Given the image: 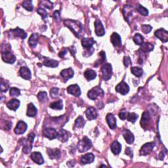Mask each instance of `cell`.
<instances>
[{"instance_id":"cell-23","label":"cell","mask_w":168,"mask_h":168,"mask_svg":"<svg viewBox=\"0 0 168 168\" xmlns=\"http://www.w3.org/2000/svg\"><path fill=\"white\" fill-rule=\"evenodd\" d=\"M47 154L51 159H58L60 157V151L59 148H48Z\"/></svg>"},{"instance_id":"cell-3","label":"cell","mask_w":168,"mask_h":168,"mask_svg":"<svg viewBox=\"0 0 168 168\" xmlns=\"http://www.w3.org/2000/svg\"><path fill=\"white\" fill-rule=\"evenodd\" d=\"M91 141L87 137H84L78 144V149L80 152H85L87 151L91 147Z\"/></svg>"},{"instance_id":"cell-13","label":"cell","mask_w":168,"mask_h":168,"mask_svg":"<svg viewBox=\"0 0 168 168\" xmlns=\"http://www.w3.org/2000/svg\"><path fill=\"white\" fill-rule=\"evenodd\" d=\"M27 124L23 121H19L15 129V133L17 135H21L25 133L27 130Z\"/></svg>"},{"instance_id":"cell-12","label":"cell","mask_w":168,"mask_h":168,"mask_svg":"<svg viewBox=\"0 0 168 168\" xmlns=\"http://www.w3.org/2000/svg\"><path fill=\"white\" fill-rule=\"evenodd\" d=\"M95 34L98 36H102L105 34V28L102 23L99 20H96L95 22Z\"/></svg>"},{"instance_id":"cell-47","label":"cell","mask_w":168,"mask_h":168,"mask_svg":"<svg viewBox=\"0 0 168 168\" xmlns=\"http://www.w3.org/2000/svg\"><path fill=\"white\" fill-rule=\"evenodd\" d=\"M40 3L45 7V8L49 9H51L53 8V3L50 1H41Z\"/></svg>"},{"instance_id":"cell-27","label":"cell","mask_w":168,"mask_h":168,"mask_svg":"<svg viewBox=\"0 0 168 168\" xmlns=\"http://www.w3.org/2000/svg\"><path fill=\"white\" fill-rule=\"evenodd\" d=\"M27 116L28 117H35L37 114V108H35V106L32 104V103H30L28 104L27 107Z\"/></svg>"},{"instance_id":"cell-7","label":"cell","mask_w":168,"mask_h":168,"mask_svg":"<svg viewBox=\"0 0 168 168\" xmlns=\"http://www.w3.org/2000/svg\"><path fill=\"white\" fill-rule=\"evenodd\" d=\"M2 60L6 63L13 64L15 62L16 57L10 51H6L2 53Z\"/></svg>"},{"instance_id":"cell-25","label":"cell","mask_w":168,"mask_h":168,"mask_svg":"<svg viewBox=\"0 0 168 168\" xmlns=\"http://www.w3.org/2000/svg\"><path fill=\"white\" fill-rule=\"evenodd\" d=\"M19 106L20 101L16 99H13L7 102V106L8 107V108L11 110H14V111H15V110L19 108Z\"/></svg>"},{"instance_id":"cell-39","label":"cell","mask_w":168,"mask_h":168,"mask_svg":"<svg viewBox=\"0 0 168 168\" xmlns=\"http://www.w3.org/2000/svg\"><path fill=\"white\" fill-rule=\"evenodd\" d=\"M123 13H124V15L125 18H126V20L127 21V22H129L128 17H130V15L132 13L131 7L129 6V5L125 6L124 9H123Z\"/></svg>"},{"instance_id":"cell-54","label":"cell","mask_w":168,"mask_h":168,"mask_svg":"<svg viewBox=\"0 0 168 168\" xmlns=\"http://www.w3.org/2000/svg\"><path fill=\"white\" fill-rule=\"evenodd\" d=\"M69 51L74 55V54H75V53H76V48H75L74 47H71L69 48Z\"/></svg>"},{"instance_id":"cell-37","label":"cell","mask_w":168,"mask_h":168,"mask_svg":"<svg viewBox=\"0 0 168 168\" xmlns=\"http://www.w3.org/2000/svg\"><path fill=\"white\" fill-rule=\"evenodd\" d=\"M85 124V120L82 116H79L75 121V127L77 128H82L84 127V125Z\"/></svg>"},{"instance_id":"cell-21","label":"cell","mask_w":168,"mask_h":168,"mask_svg":"<svg viewBox=\"0 0 168 168\" xmlns=\"http://www.w3.org/2000/svg\"><path fill=\"white\" fill-rule=\"evenodd\" d=\"M110 41H111L112 45L115 47H120L121 45V40L119 34H118L116 32H114L111 35L110 38Z\"/></svg>"},{"instance_id":"cell-34","label":"cell","mask_w":168,"mask_h":168,"mask_svg":"<svg viewBox=\"0 0 168 168\" xmlns=\"http://www.w3.org/2000/svg\"><path fill=\"white\" fill-rule=\"evenodd\" d=\"M49 107L52 109L55 110H62L63 108V102L62 100H59L58 101L52 102L50 104Z\"/></svg>"},{"instance_id":"cell-35","label":"cell","mask_w":168,"mask_h":168,"mask_svg":"<svg viewBox=\"0 0 168 168\" xmlns=\"http://www.w3.org/2000/svg\"><path fill=\"white\" fill-rule=\"evenodd\" d=\"M38 99L39 101L41 103H44L47 101L48 100V96L47 93L45 91H40L38 94Z\"/></svg>"},{"instance_id":"cell-50","label":"cell","mask_w":168,"mask_h":168,"mask_svg":"<svg viewBox=\"0 0 168 168\" xmlns=\"http://www.w3.org/2000/svg\"><path fill=\"white\" fill-rule=\"evenodd\" d=\"M53 18H54V19L57 21H59L60 20V11L58 10L55 11L53 13Z\"/></svg>"},{"instance_id":"cell-36","label":"cell","mask_w":168,"mask_h":168,"mask_svg":"<svg viewBox=\"0 0 168 168\" xmlns=\"http://www.w3.org/2000/svg\"><path fill=\"white\" fill-rule=\"evenodd\" d=\"M131 72L134 76L138 78L142 76V74H143V70H142L141 68L139 67H132L131 69Z\"/></svg>"},{"instance_id":"cell-56","label":"cell","mask_w":168,"mask_h":168,"mask_svg":"<svg viewBox=\"0 0 168 168\" xmlns=\"http://www.w3.org/2000/svg\"><path fill=\"white\" fill-rule=\"evenodd\" d=\"M101 167H106V166L105 165H102V166H101Z\"/></svg>"},{"instance_id":"cell-51","label":"cell","mask_w":168,"mask_h":168,"mask_svg":"<svg viewBox=\"0 0 168 168\" xmlns=\"http://www.w3.org/2000/svg\"><path fill=\"white\" fill-rule=\"evenodd\" d=\"M124 63L125 66H126V67H128L129 65L131 64V59L129 57H125L124 60Z\"/></svg>"},{"instance_id":"cell-33","label":"cell","mask_w":168,"mask_h":168,"mask_svg":"<svg viewBox=\"0 0 168 168\" xmlns=\"http://www.w3.org/2000/svg\"><path fill=\"white\" fill-rule=\"evenodd\" d=\"M84 76L87 81H91L94 80L96 77V73L95 71L93 70H87L84 72Z\"/></svg>"},{"instance_id":"cell-1","label":"cell","mask_w":168,"mask_h":168,"mask_svg":"<svg viewBox=\"0 0 168 168\" xmlns=\"http://www.w3.org/2000/svg\"><path fill=\"white\" fill-rule=\"evenodd\" d=\"M64 24L66 27L70 28L78 38H81L84 35L83 25L81 23L76 20L66 19L64 20Z\"/></svg>"},{"instance_id":"cell-26","label":"cell","mask_w":168,"mask_h":168,"mask_svg":"<svg viewBox=\"0 0 168 168\" xmlns=\"http://www.w3.org/2000/svg\"><path fill=\"white\" fill-rule=\"evenodd\" d=\"M150 120H151V116H150L148 112H144L142 115L141 120V126L143 127L147 126L150 122Z\"/></svg>"},{"instance_id":"cell-43","label":"cell","mask_w":168,"mask_h":168,"mask_svg":"<svg viewBox=\"0 0 168 168\" xmlns=\"http://www.w3.org/2000/svg\"><path fill=\"white\" fill-rule=\"evenodd\" d=\"M20 94V91L18 88L11 87L10 89V96H18Z\"/></svg>"},{"instance_id":"cell-40","label":"cell","mask_w":168,"mask_h":168,"mask_svg":"<svg viewBox=\"0 0 168 168\" xmlns=\"http://www.w3.org/2000/svg\"><path fill=\"white\" fill-rule=\"evenodd\" d=\"M138 118V115L137 114H135L134 112H128L127 119L129 121H131L132 123H135V121H136Z\"/></svg>"},{"instance_id":"cell-45","label":"cell","mask_w":168,"mask_h":168,"mask_svg":"<svg viewBox=\"0 0 168 168\" xmlns=\"http://www.w3.org/2000/svg\"><path fill=\"white\" fill-rule=\"evenodd\" d=\"M59 90L58 88H56V87H53L51 89V91H50V95L52 98H57L59 96Z\"/></svg>"},{"instance_id":"cell-22","label":"cell","mask_w":168,"mask_h":168,"mask_svg":"<svg viewBox=\"0 0 168 168\" xmlns=\"http://www.w3.org/2000/svg\"><path fill=\"white\" fill-rule=\"evenodd\" d=\"M95 160V156L91 153H88L85 154L84 156H82L81 158V162L82 164H87L91 163L93 162Z\"/></svg>"},{"instance_id":"cell-18","label":"cell","mask_w":168,"mask_h":168,"mask_svg":"<svg viewBox=\"0 0 168 168\" xmlns=\"http://www.w3.org/2000/svg\"><path fill=\"white\" fill-rule=\"evenodd\" d=\"M19 74L20 76L24 80H29L31 79V72L30 69L27 67H21L19 70Z\"/></svg>"},{"instance_id":"cell-53","label":"cell","mask_w":168,"mask_h":168,"mask_svg":"<svg viewBox=\"0 0 168 168\" xmlns=\"http://www.w3.org/2000/svg\"><path fill=\"white\" fill-rule=\"evenodd\" d=\"M66 53H67L66 49H63V51H60V52L59 53V57H63L64 55H65L66 54Z\"/></svg>"},{"instance_id":"cell-30","label":"cell","mask_w":168,"mask_h":168,"mask_svg":"<svg viewBox=\"0 0 168 168\" xmlns=\"http://www.w3.org/2000/svg\"><path fill=\"white\" fill-rule=\"evenodd\" d=\"M154 49V45L151 44V43L146 42V43H143L141 45V47L139 51H142V53H147L149 51H151Z\"/></svg>"},{"instance_id":"cell-16","label":"cell","mask_w":168,"mask_h":168,"mask_svg":"<svg viewBox=\"0 0 168 168\" xmlns=\"http://www.w3.org/2000/svg\"><path fill=\"white\" fill-rule=\"evenodd\" d=\"M30 158L35 163L39 164V165H41V164L44 163V160L41 154L39 152H32L30 156Z\"/></svg>"},{"instance_id":"cell-42","label":"cell","mask_w":168,"mask_h":168,"mask_svg":"<svg viewBox=\"0 0 168 168\" xmlns=\"http://www.w3.org/2000/svg\"><path fill=\"white\" fill-rule=\"evenodd\" d=\"M23 7L26 9L28 11H32L33 10V5H32V1H24L23 3Z\"/></svg>"},{"instance_id":"cell-19","label":"cell","mask_w":168,"mask_h":168,"mask_svg":"<svg viewBox=\"0 0 168 168\" xmlns=\"http://www.w3.org/2000/svg\"><path fill=\"white\" fill-rule=\"evenodd\" d=\"M70 135V133H69L67 131L61 129V130H60L58 132V136H57V138H58L59 140L61 141L62 142H65L68 141Z\"/></svg>"},{"instance_id":"cell-14","label":"cell","mask_w":168,"mask_h":168,"mask_svg":"<svg viewBox=\"0 0 168 168\" xmlns=\"http://www.w3.org/2000/svg\"><path fill=\"white\" fill-rule=\"evenodd\" d=\"M67 92L69 94L73 95L76 96H80L81 95V90L79 85L77 84L71 85L67 88Z\"/></svg>"},{"instance_id":"cell-55","label":"cell","mask_w":168,"mask_h":168,"mask_svg":"<svg viewBox=\"0 0 168 168\" xmlns=\"http://www.w3.org/2000/svg\"><path fill=\"white\" fill-rule=\"evenodd\" d=\"M159 157L160 158V160H163V159L164 154H163V152H161V153L160 154V156H159Z\"/></svg>"},{"instance_id":"cell-32","label":"cell","mask_w":168,"mask_h":168,"mask_svg":"<svg viewBox=\"0 0 168 168\" xmlns=\"http://www.w3.org/2000/svg\"><path fill=\"white\" fill-rule=\"evenodd\" d=\"M111 151L114 154H119L121 151V145L118 141H114L111 145Z\"/></svg>"},{"instance_id":"cell-17","label":"cell","mask_w":168,"mask_h":168,"mask_svg":"<svg viewBox=\"0 0 168 168\" xmlns=\"http://www.w3.org/2000/svg\"><path fill=\"white\" fill-rule=\"evenodd\" d=\"M74 70H72V69H71V68L64 69L61 71V72H60V75H61V76L63 78V79L65 81L69 80L70 78H72L74 76Z\"/></svg>"},{"instance_id":"cell-52","label":"cell","mask_w":168,"mask_h":168,"mask_svg":"<svg viewBox=\"0 0 168 168\" xmlns=\"http://www.w3.org/2000/svg\"><path fill=\"white\" fill-rule=\"evenodd\" d=\"M126 154L127 156H130L131 158H133V151H132L131 148L130 147H127L126 148Z\"/></svg>"},{"instance_id":"cell-15","label":"cell","mask_w":168,"mask_h":168,"mask_svg":"<svg viewBox=\"0 0 168 168\" xmlns=\"http://www.w3.org/2000/svg\"><path fill=\"white\" fill-rule=\"evenodd\" d=\"M85 115L89 120H93L97 118L98 112L94 107H89L85 111Z\"/></svg>"},{"instance_id":"cell-24","label":"cell","mask_w":168,"mask_h":168,"mask_svg":"<svg viewBox=\"0 0 168 168\" xmlns=\"http://www.w3.org/2000/svg\"><path fill=\"white\" fill-rule=\"evenodd\" d=\"M123 136L125 139V140H126V141L127 142V143L132 144L134 142L135 140L134 135L130 130H124V131L123 132Z\"/></svg>"},{"instance_id":"cell-44","label":"cell","mask_w":168,"mask_h":168,"mask_svg":"<svg viewBox=\"0 0 168 168\" xmlns=\"http://www.w3.org/2000/svg\"><path fill=\"white\" fill-rule=\"evenodd\" d=\"M0 89H1L2 92H7L9 89V84L5 83V81L1 80V84H0Z\"/></svg>"},{"instance_id":"cell-9","label":"cell","mask_w":168,"mask_h":168,"mask_svg":"<svg viewBox=\"0 0 168 168\" xmlns=\"http://www.w3.org/2000/svg\"><path fill=\"white\" fill-rule=\"evenodd\" d=\"M116 91L120 93V94L125 95L127 94L130 91V87L124 81H121L116 87Z\"/></svg>"},{"instance_id":"cell-5","label":"cell","mask_w":168,"mask_h":168,"mask_svg":"<svg viewBox=\"0 0 168 168\" xmlns=\"http://www.w3.org/2000/svg\"><path fill=\"white\" fill-rule=\"evenodd\" d=\"M101 72L103 79L106 81L110 80L111 78L112 74V69L111 64L109 63L105 64L101 67Z\"/></svg>"},{"instance_id":"cell-8","label":"cell","mask_w":168,"mask_h":168,"mask_svg":"<svg viewBox=\"0 0 168 168\" xmlns=\"http://www.w3.org/2000/svg\"><path fill=\"white\" fill-rule=\"evenodd\" d=\"M155 144L154 142H148V143L145 144L142 146L140 150V154L142 156H146L149 154L154 147Z\"/></svg>"},{"instance_id":"cell-4","label":"cell","mask_w":168,"mask_h":168,"mask_svg":"<svg viewBox=\"0 0 168 168\" xmlns=\"http://www.w3.org/2000/svg\"><path fill=\"white\" fill-rule=\"evenodd\" d=\"M104 91L100 87L96 86L91 89L90 91H89L87 93V96L91 100H96L99 96H104Z\"/></svg>"},{"instance_id":"cell-38","label":"cell","mask_w":168,"mask_h":168,"mask_svg":"<svg viewBox=\"0 0 168 168\" xmlns=\"http://www.w3.org/2000/svg\"><path fill=\"white\" fill-rule=\"evenodd\" d=\"M133 41L135 43V44L141 45L144 43V38L140 34H136L133 37Z\"/></svg>"},{"instance_id":"cell-6","label":"cell","mask_w":168,"mask_h":168,"mask_svg":"<svg viewBox=\"0 0 168 168\" xmlns=\"http://www.w3.org/2000/svg\"><path fill=\"white\" fill-rule=\"evenodd\" d=\"M43 135L45 137L48 138L50 140H53L57 138L58 136V132H57L54 128L47 127L44 129V131H43Z\"/></svg>"},{"instance_id":"cell-28","label":"cell","mask_w":168,"mask_h":168,"mask_svg":"<svg viewBox=\"0 0 168 168\" xmlns=\"http://www.w3.org/2000/svg\"><path fill=\"white\" fill-rule=\"evenodd\" d=\"M93 38H84L81 41V44L85 49H90L95 44Z\"/></svg>"},{"instance_id":"cell-20","label":"cell","mask_w":168,"mask_h":168,"mask_svg":"<svg viewBox=\"0 0 168 168\" xmlns=\"http://www.w3.org/2000/svg\"><path fill=\"white\" fill-rule=\"evenodd\" d=\"M106 119L107 121V123H108L109 126V127L110 129L114 130V129H115L116 127V119L112 114L109 113L107 114Z\"/></svg>"},{"instance_id":"cell-11","label":"cell","mask_w":168,"mask_h":168,"mask_svg":"<svg viewBox=\"0 0 168 168\" xmlns=\"http://www.w3.org/2000/svg\"><path fill=\"white\" fill-rule=\"evenodd\" d=\"M9 33L14 37L20 38L23 40H24L27 37V34L23 29H20L19 28H16L15 29L11 30Z\"/></svg>"},{"instance_id":"cell-48","label":"cell","mask_w":168,"mask_h":168,"mask_svg":"<svg viewBox=\"0 0 168 168\" xmlns=\"http://www.w3.org/2000/svg\"><path fill=\"white\" fill-rule=\"evenodd\" d=\"M152 29V27L150 25H142L141 26V30L145 34H148Z\"/></svg>"},{"instance_id":"cell-31","label":"cell","mask_w":168,"mask_h":168,"mask_svg":"<svg viewBox=\"0 0 168 168\" xmlns=\"http://www.w3.org/2000/svg\"><path fill=\"white\" fill-rule=\"evenodd\" d=\"M43 64H44V66H47V67L55 68L57 66H59V62L57 61V60H55L49 59L48 58H45L44 62H43Z\"/></svg>"},{"instance_id":"cell-49","label":"cell","mask_w":168,"mask_h":168,"mask_svg":"<svg viewBox=\"0 0 168 168\" xmlns=\"http://www.w3.org/2000/svg\"><path fill=\"white\" fill-rule=\"evenodd\" d=\"M127 114H128V112L126 111V110H123V111H121L119 113V118L122 120H126L127 118Z\"/></svg>"},{"instance_id":"cell-29","label":"cell","mask_w":168,"mask_h":168,"mask_svg":"<svg viewBox=\"0 0 168 168\" xmlns=\"http://www.w3.org/2000/svg\"><path fill=\"white\" fill-rule=\"evenodd\" d=\"M39 39V35L37 33H34L31 35V36L28 40V44L29 45L32 47H35V46L37 45Z\"/></svg>"},{"instance_id":"cell-10","label":"cell","mask_w":168,"mask_h":168,"mask_svg":"<svg viewBox=\"0 0 168 168\" xmlns=\"http://www.w3.org/2000/svg\"><path fill=\"white\" fill-rule=\"evenodd\" d=\"M156 36L159 38L160 40L163 43H166L168 40V33L167 32L164 30L163 28H160V29L156 30L154 33Z\"/></svg>"},{"instance_id":"cell-2","label":"cell","mask_w":168,"mask_h":168,"mask_svg":"<svg viewBox=\"0 0 168 168\" xmlns=\"http://www.w3.org/2000/svg\"><path fill=\"white\" fill-rule=\"evenodd\" d=\"M35 138V134L30 133L28 134L27 139H21V145L23 146V151L24 154H29L32 149V144Z\"/></svg>"},{"instance_id":"cell-41","label":"cell","mask_w":168,"mask_h":168,"mask_svg":"<svg viewBox=\"0 0 168 168\" xmlns=\"http://www.w3.org/2000/svg\"><path fill=\"white\" fill-rule=\"evenodd\" d=\"M137 11L140 14H141L142 15L147 16L148 15V9H146L145 8H144L143 6H142L141 5H138L137 6Z\"/></svg>"},{"instance_id":"cell-46","label":"cell","mask_w":168,"mask_h":168,"mask_svg":"<svg viewBox=\"0 0 168 168\" xmlns=\"http://www.w3.org/2000/svg\"><path fill=\"white\" fill-rule=\"evenodd\" d=\"M37 13L38 14H40V15L41 16V18H42V19H45L46 17H47V15H48V13L44 9H43V8H38L37 9Z\"/></svg>"}]
</instances>
